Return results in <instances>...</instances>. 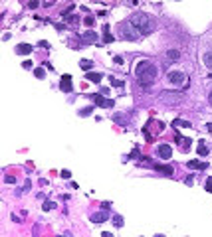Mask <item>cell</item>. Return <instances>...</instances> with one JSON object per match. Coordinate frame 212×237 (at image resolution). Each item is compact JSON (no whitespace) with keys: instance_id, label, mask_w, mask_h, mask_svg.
Wrapping results in <instances>:
<instances>
[{"instance_id":"5bb4252c","label":"cell","mask_w":212,"mask_h":237,"mask_svg":"<svg viewBox=\"0 0 212 237\" xmlns=\"http://www.w3.org/2000/svg\"><path fill=\"white\" fill-rule=\"evenodd\" d=\"M174 126H177V129H188V126H190V123H188V121L174 119V121H172V129H174Z\"/></svg>"},{"instance_id":"d4e9b609","label":"cell","mask_w":212,"mask_h":237,"mask_svg":"<svg viewBox=\"0 0 212 237\" xmlns=\"http://www.w3.org/2000/svg\"><path fill=\"white\" fill-rule=\"evenodd\" d=\"M73 8H75V6H73V4H69V6H67L66 10H64V12H62V18H66V16H69V14L73 12Z\"/></svg>"},{"instance_id":"6da1fadb","label":"cell","mask_w":212,"mask_h":237,"mask_svg":"<svg viewBox=\"0 0 212 237\" xmlns=\"http://www.w3.org/2000/svg\"><path fill=\"white\" fill-rule=\"evenodd\" d=\"M157 65L153 63L151 59H141L139 63H137V67H135V75H137V79H139L141 85L149 87L155 81V77H157Z\"/></svg>"},{"instance_id":"9c48e42d","label":"cell","mask_w":212,"mask_h":237,"mask_svg":"<svg viewBox=\"0 0 212 237\" xmlns=\"http://www.w3.org/2000/svg\"><path fill=\"white\" fill-rule=\"evenodd\" d=\"M157 154H159L161 158H171V156H172V148H171V144H161L159 148H157Z\"/></svg>"},{"instance_id":"d590c367","label":"cell","mask_w":212,"mask_h":237,"mask_svg":"<svg viewBox=\"0 0 212 237\" xmlns=\"http://www.w3.org/2000/svg\"><path fill=\"white\" fill-rule=\"evenodd\" d=\"M101 208H103V210H109V208H111V204H109V202H103V204H101Z\"/></svg>"},{"instance_id":"d6a6232c","label":"cell","mask_w":212,"mask_h":237,"mask_svg":"<svg viewBox=\"0 0 212 237\" xmlns=\"http://www.w3.org/2000/svg\"><path fill=\"white\" fill-rule=\"evenodd\" d=\"M28 6L32 8V10H34V8H38V0H28Z\"/></svg>"},{"instance_id":"d6986e66","label":"cell","mask_w":212,"mask_h":237,"mask_svg":"<svg viewBox=\"0 0 212 237\" xmlns=\"http://www.w3.org/2000/svg\"><path fill=\"white\" fill-rule=\"evenodd\" d=\"M80 67H81V69H85V71H91L93 63L89 61V59H81V61H80Z\"/></svg>"},{"instance_id":"ffe728a7","label":"cell","mask_w":212,"mask_h":237,"mask_svg":"<svg viewBox=\"0 0 212 237\" xmlns=\"http://www.w3.org/2000/svg\"><path fill=\"white\" fill-rule=\"evenodd\" d=\"M113 121L119 125H127V117H121V115H113Z\"/></svg>"},{"instance_id":"4316f807","label":"cell","mask_w":212,"mask_h":237,"mask_svg":"<svg viewBox=\"0 0 212 237\" xmlns=\"http://www.w3.org/2000/svg\"><path fill=\"white\" fill-rule=\"evenodd\" d=\"M113 223H115V227H121V225H123V217L115 215V217H113Z\"/></svg>"},{"instance_id":"7402d4cb","label":"cell","mask_w":212,"mask_h":237,"mask_svg":"<svg viewBox=\"0 0 212 237\" xmlns=\"http://www.w3.org/2000/svg\"><path fill=\"white\" fill-rule=\"evenodd\" d=\"M91 111H93V107H85V109H81V111H80V117H89Z\"/></svg>"},{"instance_id":"8992f818","label":"cell","mask_w":212,"mask_h":237,"mask_svg":"<svg viewBox=\"0 0 212 237\" xmlns=\"http://www.w3.org/2000/svg\"><path fill=\"white\" fill-rule=\"evenodd\" d=\"M80 40L83 44H95L97 42V32H91V30H87V32L80 34Z\"/></svg>"},{"instance_id":"2e32d148","label":"cell","mask_w":212,"mask_h":237,"mask_svg":"<svg viewBox=\"0 0 212 237\" xmlns=\"http://www.w3.org/2000/svg\"><path fill=\"white\" fill-rule=\"evenodd\" d=\"M202 61H204V65L208 67V69H212V52H206L204 55H202Z\"/></svg>"},{"instance_id":"ac0fdd59","label":"cell","mask_w":212,"mask_h":237,"mask_svg":"<svg viewBox=\"0 0 212 237\" xmlns=\"http://www.w3.org/2000/svg\"><path fill=\"white\" fill-rule=\"evenodd\" d=\"M196 150H198L200 156H206V154H208V146L204 144V140H200V142H198V148H196Z\"/></svg>"},{"instance_id":"277c9868","label":"cell","mask_w":212,"mask_h":237,"mask_svg":"<svg viewBox=\"0 0 212 237\" xmlns=\"http://www.w3.org/2000/svg\"><path fill=\"white\" fill-rule=\"evenodd\" d=\"M166 79L171 81L174 87H182L185 89L186 85H188V77H186V73H182V71H169V75H166Z\"/></svg>"},{"instance_id":"836d02e7","label":"cell","mask_w":212,"mask_h":237,"mask_svg":"<svg viewBox=\"0 0 212 237\" xmlns=\"http://www.w3.org/2000/svg\"><path fill=\"white\" fill-rule=\"evenodd\" d=\"M113 61H115V63H119V65H121V63H123V57H121V55H115V57H113Z\"/></svg>"},{"instance_id":"44dd1931","label":"cell","mask_w":212,"mask_h":237,"mask_svg":"<svg viewBox=\"0 0 212 237\" xmlns=\"http://www.w3.org/2000/svg\"><path fill=\"white\" fill-rule=\"evenodd\" d=\"M34 75H36L38 79H44V75H46V71H44L42 67H36V69H34Z\"/></svg>"},{"instance_id":"4fadbf2b","label":"cell","mask_w":212,"mask_h":237,"mask_svg":"<svg viewBox=\"0 0 212 237\" xmlns=\"http://www.w3.org/2000/svg\"><path fill=\"white\" fill-rule=\"evenodd\" d=\"M157 172H161V174H166V176H172V174H174V168H172V166L157 164Z\"/></svg>"},{"instance_id":"603a6c76","label":"cell","mask_w":212,"mask_h":237,"mask_svg":"<svg viewBox=\"0 0 212 237\" xmlns=\"http://www.w3.org/2000/svg\"><path fill=\"white\" fill-rule=\"evenodd\" d=\"M204 188H206V192H210V194H212V176H208V178H206Z\"/></svg>"},{"instance_id":"1f68e13d","label":"cell","mask_w":212,"mask_h":237,"mask_svg":"<svg viewBox=\"0 0 212 237\" xmlns=\"http://www.w3.org/2000/svg\"><path fill=\"white\" fill-rule=\"evenodd\" d=\"M54 205H56V204H54V202H46V204H44V210H54Z\"/></svg>"},{"instance_id":"f1b7e54d","label":"cell","mask_w":212,"mask_h":237,"mask_svg":"<svg viewBox=\"0 0 212 237\" xmlns=\"http://www.w3.org/2000/svg\"><path fill=\"white\" fill-rule=\"evenodd\" d=\"M60 176L64 178V180H69V178H72V172H69V170H62V172H60Z\"/></svg>"},{"instance_id":"ba28073f","label":"cell","mask_w":212,"mask_h":237,"mask_svg":"<svg viewBox=\"0 0 212 237\" xmlns=\"http://www.w3.org/2000/svg\"><path fill=\"white\" fill-rule=\"evenodd\" d=\"M60 89H62L64 93H69V91L73 89V85H72V75H67V73H66V75L62 77V81H60Z\"/></svg>"},{"instance_id":"5b68a950","label":"cell","mask_w":212,"mask_h":237,"mask_svg":"<svg viewBox=\"0 0 212 237\" xmlns=\"http://www.w3.org/2000/svg\"><path fill=\"white\" fill-rule=\"evenodd\" d=\"M161 103H166V105H174L180 101V95L179 93H171V91H163L161 93Z\"/></svg>"},{"instance_id":"8fae6325","label":"cell","mask_w":212,"mask_h":237,"mask_svg":"<svg viewBox=\"0 0 212 237\" xmlns=\"http://www.w3.org/2000/svg\"><path fill=\"white\" fill-rule=\"evenodd\" d=\"M91 221H93V223H103V221H107L105 210H103V211H97V213H93V215H91Z\"/></svg>"},{"instance_id":"f35d334b","label":"cell","mask_w":212,"mask_h":237,"mask_svg":"<svg viewBox=\"0 0 212 237\" xmlns=\"http://www.w3.org/2000/svg\"><path fill=\"white\" fill-rule=\"evenodd\" d=\"M208 77H210V79H212V73H210V75H208Z\"/></svg>"},{"instance_id":"74e56055","label":"cell","mask_w":212,"mask_h":237,"mask_svg":"<svg viewBox=\"0 0 212 237\" xmlns=\"http://www.w3.org/2000/svg\"><path fill=\"white\" fill-rule=\"evenodd\" d=\"M208 101H210V105H212V93H210V97H208Z\"/></svg>"},{"instance_id":"484cf974","label":"cell","mask_w":212,"mask_h":237,"mask_svg":"<svg viewBox=\"0 0 212 237\" xmlns=\"http://www.w3.org/2000/svg\"><path fill=\"white\" fill-rule=\"evenodd\" d=\"M93 22H95V18H93V16H85V18H83V24H85L87 28L93 26Z\"/></svg>"},{"instance_id":"83f0119b","label":"cell","mask_w":212,"mask_h":237,"mask_svg":"<svg viewBox=\"0 0 212 237\" xmlns=\"http://www.w3.org/2000/svg\"><path fill=\"white\" fill-rule=\"evenodd\" d=\"M113 40H115V38H113V36H111L109 32H105V34H103V42H105V44H111Z\"/></svg>"},{"instance_id":"7c38bea8","label":"cell","mask_w":212,"mask_h":237,"mask_svg":"<svg viewBox=\"0 0 212 237\" xmlns=\"http://www.w3.org/2000/svg\"><path fill=\"white\" fill-rule=\"evenodd\" d=\"M85 79H87V81H91V83H99L101 79H103V75H101V73H97V71H87Z\"/></svg>"},{"instance_id":"7a4b0ae2","label":"cell","mask_w":212,"mask_h":237,"mask_svg":"<svg viewBox=\"0 0 212 237\" xmlns=\"http://www.w3.org/2000/svg\"><path fill=\"white\" fill-rule=\"evenodd\" d=\"M131 24L137 28V30H139L143 36H149V34H153V32H155V28H157L155 20H153L149 14H143V12L133 14V16H131Z\"/></svg>"},{"instance_id":"cb8c5ba5","label":"cell","mask_w":212,"mask_h":237,"mask_svg":"<svg viewBox=\"0 0 212 237\" xmlns=\"http://www.w3.org/2000/svg\"><path fill=\"white\" fill-rule=\"evenodd\" d=\"M109 81H111L113 87H123V81L121 79H115V77H109Z\"/></svg>"},{"instance_id":"52a82bcc","label":"cell","mask_w":212,"mask_h":237,"mask_svg":"<svg viewBox=\"0 0 212 237\" xmlns=\"http://www.w3.org/2000/svg\"><path fill=\"white\" fill-rule=\"evenodd\" d=\"M93 101H95V105L103 107V109H111L113 107V99H105L101 95H93Z\"/></svg>"},{"instance_id":"3957f363","label":"cell","mask_w":212,"mask_h":237,"mask_svg":"<svg viewBox=\"0 0 212 237\" xmlns=\"http://www.w3.org/2000/svg\"><path fill=\"white\" fill-rule=\"evenodd\" d=\"M141 32L137 30V28L131 24V20L129 22H123L121 24V38L123 40H129V42H135V40H139Z\"/></svg>"},{"instance_id":"e0dca14e","label":"cell","mask_w":212,"mask_h":237,"mask_svg":"<svg viewBox=\"0 0 212 237\" xmlns=\"http://www.w3.org/2000/svg\"><path fill=\"white\" fill-rule=\"evenodd\" d=\"M166 57L172 59V61H177V59L180 57V52L179 50H169V52H166Z\"/></svg>"},{"instance_id":"e575fe53","label":"cell","mask_w":212,"mask_h":237,"mask_svg":"<svg viewBox=\"0 0 212 237\" xmlns=\"http://www.w3.org/2000/svg\"><path fill=\"white\" fill-rule=\"evenodd\" d=\"M4 180H6L8 184H14V182H16V178H14V176H6V178H4Z\"/></svg>"},{"instance_id":"8d00e7d4","label":"cell","mask_w":212,"mask_h":237,"mask_svg":"<svg viewBox=\"0 0 212 237\" xmlns=\"http://www.w3.org/2000/svg\"><path fill=\"white\" fill-rule=\"evenodd\" d=\"M206 129H208V131L212 132V123H208V125H206Z\"/></svg>"},{"instance_id":"f546056e","label":"cell","mask_w":212,"mask_h":237,"mask_svg":"<svg viewBox=\"0 0 212 237\" xmlns=\"http://www.w3.org/2000/svg\"><path fill=\"white\" fill-rule=\"evenodd\" d=\"M64 20H66V22H69V24H75V22H77L80 18H77V16H66Z\"/></svg>"},{"instance_id":"9a60e30c","label":"cell","mask_w":212,"mask_h":237,"mask_svg":"<svg viewBox=\"0 0 212 237\" xmlns=\"http://www.w3.org/2000/svg\"><path fill=\"white\" fill-rule=\"evenodd\" d=\"M188 168H198V170H206V162H198V160H188Z\"/></svg>"},{"instance_id":"4dcf8cb0","label":"cell","mask_w":212,"mask_h":237,"mask_svg":"<svg viewBox=\"0 0 212 237\" xmlns=\"http://www.w3.org/2000/svg\"><path fill=\"white\" fill-rule=\"evenodd\" d=\"M22 67H24V69H32V61H30V59L22 61Z\"/></svg>"},{"instance_id":"30bf717a","label":"cell","mask_w":212,"mask_h":237,"mask_svg":"<svg viewBox=\"0 0 212 237\" xmlns=\"http://www.w3.org/2000/svg\"><path fill=\"white\" fill-rule=\"evenodd\" d=\"M34 47L30 44H18L16 46V53H20V55H28V53H32Z\"/></svg>"}]
</instances>
